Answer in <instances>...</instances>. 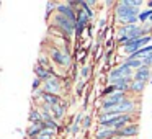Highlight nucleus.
Returning a JSON list of instances; mask_svg holds the SVG:
<instances>
[{"label":"nucleus","instance_id":"f257e3e1","mask_svg":"<svg viewBox=\"0 0 152 139\" xmlns=\"http://www.w3.org/2000/svg\"><path fill=\"white\" fill-rule=\"evenodd\" d=\"M69 48H70L69 44H64V46H56V44H53V46L49 48V51H48L46 54L49 56L53 66L61 67V69H64V70H69L70 67L74 66L72 54H70Z\"/></svg>","mask_w":152,"mask_h":139},{"label":"nucleus","instance_id":"f03ea898","mask_svg":"<svg viewBox=\"0 0 152 139\" xmlns=\"http://www.w3.org/2000/svg\"><path fill=\"white\" fill-rule=\"evenodd\" d=\"M128 97H129V93H126V92H115V93H111V95L105 97V98H100L98 100V111L115 108V106H118L119 103H121L123 100H126Z\"/></svg>","mask_w":152,"mask_h":139},{"label":"nucleus","instance_id":"7ed1b4c3","mask_svg":"<svg viewBox=\"0 0 152 139\" xmlns=\"http://www.w3.org/2000/svg\"><path fill=\"white\" fill-rule=\"evenodd\" d=\"M41 89L46 93H53V95L62 97V93H64V77H61L59 74H56V75H53L49 80H46Z\"/></svg>","mask_w":152,"mask_h":139},{"label":"nucleus","instance_id":"20e7f679","mask_svg":"<svg viewBox=\"0 0 152 139\" xmlns=\"http://www.w3.org/2000/svg\"><path fill=\"white\" fill-rule=\"evenodd\" d=\"M132 74H134V70L129 69L126 64L119 62L118 66L111 67V69L106 72V83L113 82V80H118V79H124V77H132Z\"/></svg>","mask_w":152,"mask_h":139},{"label":"nucleus","instance_id":"39448f33","mask_svg":"<svg viewBox=\"0 0 152 139\" xmlns=\"http://www.w3.org/2000/svg\"><path fill=\"white\" fill-rule=\"evenodd\" d=\"M51 21H53V26L54 28L64 31V33H66L69 38L74 36V33H75V23H74V21L67 20L66 17L57 15V13H54V17H53V20H51Z\"/></svg>","mask_w":152,"mask_h":139},{"label":"nucleus","instance_id":"423d86ee","mask_svg":"<svg viewBox=\"0 0 152 139\" xmlns=\"http://www.w3.org/2000/svg\"><path fill=\"white\" fill-rule=\"evenodd\" d=\"M56 13H57V15H62V17H66L67 20L74 21V23L77 21V13H75V10H74L72 7H69V4H67V2H64V4H57Z\"/></svg>","mask_w":152,"mask_h":139},{"label":"nucleus","instance_id":"0eeeda50","mask_svg":"<svg viewBox=\"0 0 152 139\" xmlns=\"http://www.w3.org/2000/svg\"><path fill=\"white\" fill-rule=\"evenodd\" d=\"M132 80L149 83L152 80V69H149V67H145V66L139 67V69L134 70V74H132Z\"/></svg>","mask_w":152,"mask_h":139},{"label":"nucleus","instance_id":"6e6552de","mask_svg":"<svg viewBox=\"0 0 152 139\" xmlns=\"http://www.w3.org/2000/svg\"><path fill=\"white\" fill-rule=\"evenodd\" d=\"M139 136V123H131V124L124 126L121 131H118V138L124 139H132Z\"/></svg>","mask_w":152,"mask_h":139},{"label":"nucleus","instance_id":"1a4fd4ad","mask_svg":"<svg viewBox=\"0 0 152 139\" xmlns=\"http://www.w3.org/2000/svg\"><path fill=\"white\" fill-rule=\"evenodd\" d=\"M67 106H69V103H67L66 98H62V102L57 103V105L51 106L53 108V118L56 119L57 123L62 121L64 118H66V113H67Z\"/></svg>","mask_w":152,"mask_h":139},{"label":"nucleus","instance_id":"9d476101","mask_svg":"<svg viewBox=\"0 0 152 139\" xmlns=\"http://www.w3.org/2000/svg\"><path fill=\"white\" fill-rule=\"evenodd\" d=\"M141 30H142L141 25H126V26L116 28V34H115V36H129V38H132L136 33H139Z\"/></svg>","mask_w":152,"mask_h":139},{"label":"nucleus","instance_id":"9b49d317","mask_svg":"<svg viewBox=\"0 0 152 139\" xmlns=\"http://www.w3.org/2000/svg\"><path fill=\"white\" fill-rule=\"evenodd\" d=\"M132 82V77H124V79H118V80H113V82L106 83V85H113L116 89V92H126L129 93V85Z\"/></svg>","mask_w":152,"mask_h":139},{"label":"nucleus","instance_id":"f8f14e48","mask_svg":"<svg viewBox=\"0 0 152 139\" xmlns=\"http://www.w3.org/2000/svg\"><path fill=\"white\" fill-rule=\"evenodd\" d=\"M145 87H147V83L144 82H137V80H132L131 85H129V95L131 97H141L142 93L145 92Z\"/></svg>","mask_w":152,"mask_h":139},{"label":"nucleus","instance_id":"ddd939ff","mask_svg":"<svg viewBox=\"0 0 152 139\" xmlns=\"http://www.w3.org/2000/svg\"><path fill=\"white\" fill-rule=\"evenodd\" d=\"M115 138H118V132H116L115 129H105V128L96 126L95 139H115Z\"/></svg>","mask_w":152,"mask_h":139},{"label":"nucleus","instance_id":"4468645a","mask_svg":"<svg viewBox=\"0 0 152 139\" xmlns=\"http://www.w3.org/2000/svg\"><path fill=\"white\" fill-rule=\"evenodd\" d=\"M61 102H62V97L53 95V93H46V92H43L41 100H39V103H46V105H49V106H54V105H57V103H61Z\"/></svg>","mask_w":152,"mask_h":139},{"label":"nucleus","instance_id":"2eb2a0df","mask_svg":"<svg viewBox=\"0 0 152 139\" xmlns=\"http://www.w3.org/2000/svg\"><path fill=\"white\" fill-rule=\"evenodd\" d=\"M34 77H36V79H39L41 82H46V80H49L51 77H53V72H51V70H48V69H44V67H41V66H34Z\"/></svg>","mask_w":152,"mask_h":139},{"label":"nucleus","instance_id":"dca6fc26","mask_svg":"<svg viewBox=\"0 0 152 139\" xmlns=\"http://www.w3.org/2000/svg\"><path fill=\"white\" fill-rule=\"evenodd\" d=\"M43 129H44L43 121H41V123H33V124H30L26 128V136H28V138H31V139H36Z\"/></svg>","mask_w":152,"mask_h":139},{"label":"nucleus","instance_id":"f3484780","mask_svg":"<svg viewBox=\"0 0 152 139\" xmlns=\"http://www.w3.org/2000/svg\"><path fill=\"white\" fill-rule=\"evenodd\" d=\"M123 64L129 67L132 70H137L139 67H142V59H136V57H124L123 59Z\"/></svg>","mask_w":152,"mask_h":139},{"label":"nucleus","instance_id":"a211bd4d","mask_svg":"<svg viewBox=\"0 0 152 139\" xmlns=\"http://www.w3.org/2000/svg\"><path fill=\"white\" fill-rule=\"evenodd\" d=\"M28 119H30V124H33V123H41V121H43L39 108H36L34 105L31 106V111H30V115H28Z\"/></svg>","mask_w":152,"mask_h":139},{"label":"nucleus","instance_id":"6ab92c4d","mask_svg":"<svg viewBox=\"0 0 152 139\" xmlns=\"http://www.w3.org/2000/svg\"><path fill=\"white\" fill-rule=\"evenodd\" d=\"M79 77H80V80H85V82H88L90 77H92V66H90V64H85V66L80 67Z\"/></svg>","mask_w":152,"mask_h":139},{"label":"nucleus","instance_id":"aec40b11","mask_svg":"<svg viewBox=\"0 0 152 139\" xmlns=\"http://www.w3.org/2000/svg\"><path fill=\"white\" fill-rule=\"evenodd\" d=\"M152 17V10L151 8H144V10H141V13H139L137 20H139V25H144L149 21V18Z\"/></svg>","mask_w":152,"mask_h":139},{"label":"nucleus","instance_id":"412c9836","mask_svg":"<svg viewBox=\"0 0 152 139\" xmlns=\"http://www.w3.org/2000/svg\"><path fill=\"white\" fill-rule=\"evenodd\" d=\"M149 54H152V44H149V46L142 48L141 51H137L136 54H132V56H129V57H136V59H142V57L149 56Z\"/></svg>","mask_w":152,"mask_h":139},{"label":"nucleus","instance_id":"4be33fe9","mask_svg":"<svg viewBox=\"0 0 152 139\" xmlns=\"http://www.w3.org/2000/svg\"><path fill=\"white\" fill-rule=\"evenodd\" d=\"M56 138H57V131H53V129H43L36 139H56Z\"/></svg>","mask_w":152,"mask_h":139},{"label":"nucleus","instance_id":"5701e85b","mask_svg":"<svg viewBox=\"0 0 152 139\" xmlns=\"http://www.w3.org/2000/svg\"><path fill=\"white\" fill-rule=\"evenodd\" d=\"M92 121H93V118H92V115L90 113H85L83 115V119H82V131H88L90 128H92Z\"/></svg>","mask_w":152,"mask_h":139},{"label":"nucleus","instance_id":"b1692460","mask_svg":"<svg viewBox=\"0 0 152 139\" xmlns=\"http://www.w3.org/2000/svg\"><path fill=\"white\" fill-rule=\"evenodd\" d=\"M88 85V82H85V80H79V83L75 85V93L79 97L83 95V90H85V87Z\"/></svg>","mask_w":152,"mask_h":139},{"label":"nucleus","instance_id":"393cba45","mask_svg":"<svg viewBox=\"0 0 152 139\" xmlns=\"http://www.w3.org/2000/svg\"><path fill=\"white\" fill-rule=\"evenodd\" d=\"M115 92H116V89L113 85H105V89L102 90V93H100V98H105V97L111 95V93H115Z\"/></svg>","mask_w":152,"mask_h":139},{"label":"nucleus","instance_id":"a878e982","mask_svg":"<svg viewBox=\"0 0 152 139\" xmlns=\"http://www.w3.org/2000/svg\"><path fill=\"white\" fill-rule=\"evenodd\" d=\"M56 7H57L56 2H48V4H46V18H49L51 13L56 12Z\"/></svg>","mask_w":152,"mask_h":139},{"label":"nucleus","instance_id":"bb28decb","mask_svg":"<svg viewBox=\"0 0 152 139\" xmlns=\"http://www.w3.org/2000/svg\"><path fill=\"white\" fill-rule=\"evenodd\" d=\"M113 54H115V49H106L105 57H103V61L106 62V66H110V64H111V57H113Z\"/></svg>","mask_w":152,"mask_h":139},{"label":"nucleus","instance_id":"cd10ccee","mask_svg":"<svg viewBox=\"0 0 152 139\" xmlns=\"http://www.w3.org/2000/svg\"><path fill=\"white\" fill-rule=\"evenodd\" d=\"M142 66L149 67V69H152V54H149V56L142 57Z\"/></svg>","mask_w":152,"mask_h":139},{"label":"nucleus","instance_id":"c85d7f7f","mask_svg":"<svg viewBox=\"0 0 152 139\" xmlns=\"http://www.w3.org/2000/svg\"><path fill=\"white\" fill-rule=\"evenodd\" d=\"M41 87H43V82H41L39 79H36V77H34V80H33V85H31V89H33V92H36V90H41Z\"/></svg>","mask_w":152,"mask_h":139},{"label":"nucleus","instance_id":"c756f323","mask_svg":"<svg viewBox=\"0 0 152 139\" xmlns=\"http://www.w3.org/2000/svg\"><path fill=\"white\" fill-rule=\"evenodd\" d=\"M145 5H147V8H151V10H152V0H149V2H147Z\"/></svg>","mask_w":152,"mask_h":139},{"label":"nucleus","instance_id":"7c9ffc66","mask_svg":"<svg viewBox=\"0 0 152 139\" xmlns=\"http://www.w3.org/2000/svg\"><path fill=\"white\" fill-rule=\"evenodd\" d=\"M149 23H152V17H151V18H149Z\"/></svg>","mask_w":152,"mask_h":139},{"label":"nucleus","instance_id":"2f4dec72","mask_svg":"<svg viewBox=\"0 0 152 139\" xmlns=\"http://www.w3.org/2000/svg\"><path fill=\"white\" fill-rule=\"evenodd\" d=\"M23 139H31V138H28V136H25V138Z\"/></svg>","mask_w":152,"mask_h":139},{"label":"nucleus","instance_id":"473e14b6","mask_svg":"<svg viewBox=\"0 0 152 139\" xmlns=\"http://www.w3.org/2000/svg\"><path fill=\"white\" fill-rule=\"evenodd\" d=\"M75 139H82V138H75Z\"/></svg>","mask_w":152,"mask_h":139}]
</instances>
